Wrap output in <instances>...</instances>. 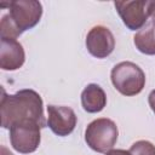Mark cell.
Returning a JSON list of instances; mask_svg holds the SVG:
<instances>
[{"mask_svg": "<svg viewBox=\"0 0 155 155\" xmlns=\"http://www.w3.org/2000/svg\"><path fill=\"white\" fill-rule=\"evenodd\" d=\"M133 42L136 48L149 56L155 54V25L148 21L145 25L139 29L133 36Z\"/></svg>", "mask_w": 155, "mask_h": 155, "instance_id": "obj_11", "label": "cell"}, {"mask_svg": "<svg viewBox=\"0 0 155 155\" xmlns=\"http://www.w3.org/2000/svg\"><path fill=\"white\" fill-rule=\"evenodd\" d=\"M10 17L21 33L34 28L41 19L42 5L36 0H15L8 2Z\"/></svg>", "mask_w": 155, "mask_h": 155, "instance_id": "obj_5", "label": "cell"}, {"mask_svg": "<svg viewBox=\"0 0 155 155\" xmlns=\"http://www.w3.org/2000/svg\"><path fill=\"white\" fill-rule=\"evenodd\" d=\"M25 61V53L22 44L16 39H1L0 68L2 70H17Z\"/></svg>", "mask_w": 155, "mask_h": 155, "instance_id": "obj_9", "label": "cell"}, {"mask_svg": "<svg viewBox=\"0 0 155 155\" xmlns=\"http://www.w3.org/2000/svg\"><path fill=\"white\" fill-rule=\"evenodd\" d=\"M114 87L124 96L132 97L139 94L145 86V74L133 62H120L110 73Z\"/></svg>", "mask_w": 155, "mask_h": 155, "instance_id": "obj_2", "label": "cell"}, {"mask_svg": "<svg viewBox=\"0 0 155 155\" xmlns=\"http://www.w3.org/2000/svg\"><path fill=\"white\" fill-rule=\"evenodd\" d=\"M114 6L122 19V23L130 30H139L149 21L148 0L115 1Z\"/></svg>", "mask_w": 155, "mask_h": 155, "instance_id": "obj_6", "label": "cell"}, {"mask_svg": "<svg viewBox=\"0 0 155 155\" xmlns=\"http://www.w3.org/2000/svg\"><path fill=\"white\" fill-rule=\"evenodd\" d=\"M105 155H131L128 150H124V149H111L108 153H105Z\"/></svg>", "mask_w": 155, "mask_h": 155, "instance_id": "obj_14", "label": "cell"}, {"mask_svg": "<svg viewBox=\"0 0 155 155\" xmlns=\"http://www.w3.org/2000/svg\"><path fill=\"white\" fill-rule=\"evenodd\" d=\"M149 21H150V22H151V23L155 25V19H149Z\"/></svg>", "mask_w": 155, "mask_h": 155, "instance_id": "obj_16", "label": "cell"}, {"mask_svg": "<svg viewBox=\"0 0 155 155\" xmlns=\"http://www.w3.org/2000/svg\"><path fill=\"white\" fill-rule=\"evenodd\" d=\"M148 103H149L151 110H153L154 114H155V90H153V91L149 93V96H148Z\"/></svg>", "mask_w": 155, "mask_h": 155, "instance_id": "obj_15", "label": "cell"}, {"mask_svg": "<svg viewBox=\"0 0 155 155\" xmlns=\"http://www.w3.org/2000/svg\"><path fill=\"white\" fill-rule=\"evenodd\" d=\"M41 125L35 121H22L11 126L10 142L12 148L19 154L34 153L41 140Z\"/></svg>", "mask_w": 155, "mask_h": 155, "instance_id": "obj_4", "label": "cell"}, {"mask_svg": "<svg viewBox=\"0 0 155 155\" xmlns=\"http://www.w3.org/2000/svg\"><path fill=\"white\" fill-rule=\"evenodd\" d=\"M22 33L12 22L10 15H5L0 22V38L1 39H17Z\"/></svg>", "mask_w": 155, "mask_h": 155, "instance_id": "obj_12", "label": "cell"}, {"mask_svg": "<svg viewBox=\"0 0 155 155\" xmlns=\"http://www.w3.org/2000/svg\"><path fill=\"white\" fill-rule=\"evenodd\" d=\"M128 151L131 155H155V145L149 140H137Z\"/></svg>", "mask_w": 155, "mask_h": 155, "instance_id": "obj_13", "label": "cell"}, {"mask_svg": "<svg viewBox=\"0 0 155 155\" xmlns=\"http://www.w3.org/2000/svg\"><path fill=\"white\" fill-rule=\"evenodd\" d=\"M119 131L116 124L107 117H99L90 122L85 130V142L97 151L105 154L111 150L117 140Z\"/></svg>", "mask_w": 155, "mask_h": 155, "instance_id": "obj_3", "label": "cell"}, {"mask_svg": "<svg viewBox=\"0 0 155 155\" xmlns=\"http://www.w3.org/2000/svg\"><path fill=\"white\" fill-rule=\"evenodd\" d=\"M76 121V114L71 108L53 104L47 107V126L54 134L59 137L69 136L74 131Z\"/></svg>", "mask_w": 155, "mask_h": 155, "instance_id": "obj_8", "label": "cell"}, {"mask_svg": "<svg viewBox=\"0 0 155 155\" xmlns=\"http://www.w3.org/2000/svg\"><path fill=\"white\" fill-rule=\"evenodd\" d=\"M81 105L85 111L94 114L99 113L107 105V94L97 84L87 85L81 92Z\"/></svg>", "mask_w": 155, "mask_h": 155, "instance_id": "obj_10", "label": "cell"}, {"mask_svg": "<svg viewBox=\"0 0 155 155\" xmlns=\"http://www.w3.org/2000/svg\"><path fill=\"white\" fill-rule=\"evenodd\" d=\"M86 48L96 58H107L115 48V38L104 25H94L86 35Z\"/></svg>", "mask_w": 155, "mask_h": 155, "instance_id": "obj_7", "label": "cell"}, {"mask_svg": "<svg viewBox=\"0 0 155 155\" xmlns=\"http://www.w3.org/2000/svg\"><path fill=\"white\" fill-rule=\"evenodd\" d=\"M0 115L4 128H11L12 125L22 121H35L41 127L47 124L44 115L42 99L36 91L30 88L19 90L15 94H6L2 91Z\"/></svg>", "mask_w": 155, "mask_h": 155, "instance_id": "obj_1", "label": "cell"}]
</instances>
